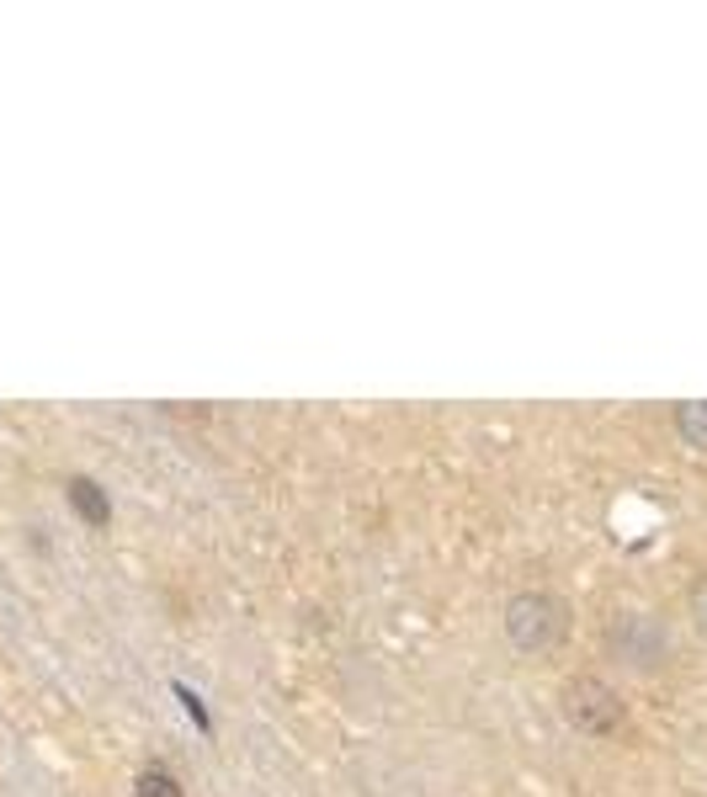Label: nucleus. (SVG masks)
<instances>
[{"mask_svg":"<svg viewBox=\"0 0 707 797\" xmlns=\"http://www.w3.org/2000/svg\"><path fill=\"white\" fill-rule=\"evenodd\" d=\"M64 495H70V505H75V516H81L85 526H107V521H112V500L101 495V484H96V478L75 474L70 484H64Z\"/></svg>","mask_w":707,"mask_h":797,"instance_id":"nucleus-4","label":"nucleus"},{"mask_svg":"<svg viewBox=\"0 0 707 797\" xmlns=\"http://www.w3.org/2000/svg\"><path fill=\"white\" fill-rule=\"evenodd\" d=\"M133 793H139V797H181V782L170 776L166 765H149V771H139Z\"/></svg>","mask_w":707,"mask_h":797,"instance_id":"nucleus-6","label":"nucleus"},{"mask_svg":"<svg viewBox=\"0 0 707 797\" xmlns=\"http://www.w3.org/2000/svg\"><path fill=\"white\" fill-rule=\"evenodd\" d=\"M692 622H697V633L707 638V580L692 591Z\"/></svg>","mask_w":707,"mask_h":797,"instance_id":"nucleus-7","label":"nucleus"},{"mask_svg":"<svg viewBox=\"0 0 707 797\" xmlns=\"http://www.w3.org/2000/svg\"><path fill=\"white\" fill-rule=\"evenodd\" d=\"M505 638L532 654V659H548L559 654V643L570 638V606L553 591H522V596L505 600Z\"/></svg>","mask_w":707,"mask_h":797,"instance_id":"nucleus-1","label":"nucleus"},{"mask_svg":"<svg viewBox=\"0 0 707 797\" xmlns=\"http://www.w3.org/2000/svg\"><path fill=\"white\" fill-rule=\"evenodd\" d=\"M612 649L623 654L633 670H655V665L670 659V633L655 617H644V611H623L612 622Z\"/></svg>","mask_w":707,"mask_h":797,"instance_id":"nucleus-3","label":"nucleus"},{"mask_svg":"<svg viewBox=\"0 0 707 797\" xmlns=\"http://www.w3.org/2000/svg\"><path fill=\"white\" fill-rule=\"evenodd\" d=\"M675 431H681L686 447L707 452V404H681V409H675Z\"/></svg>","mask_w":707,"mask_h":797,"instance_id":"nucleus-5","label":"nucleus"},{"mask_svg":"<svg viewBox=\"0 0 707 797\" xmlns=\"http://www.w3.org/2000/svg\"><path fill=\"white\" fill-rule=\"evenodd\" d=\"M559 707L570 717V728H580L590 739H607V734H618V723H623V697L596 676L570 680V686L559 691Z\"/></svg>","mask_w":707,"mask_h":797,"instance_id":"nucleus-2","label":"nucleus"}]
</instances>
